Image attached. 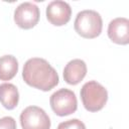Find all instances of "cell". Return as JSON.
Wrapping results in <instances>:
<instances>
[{
	"label": "cell",
	"instance_id": "cell-1",
	"mask_svg": "<svg viewBox=\"0 0 129 129\" xmlns=\"http://www.w3.org/2000/svg\"><path fill=\"white\" fill-rule=\"evenodd\" d=\"M23 81L30 87L40 91H50L58 84V75L47 60L32 57L26 60L22 71Z\"/></svg>",
	"mask_w": 129,
	"mask_h": 129
},
{
	"label": "cell",
	"instance_id": "cell-2",
	"mask_svg": "<svg viewBox=\"0 0 129 129\" xmlns=\"http://www.w3.org/2000/svg\"><path fill=\"white\" fill-rule=\"evenodd\" d=\"M74 26L76 32L82 37L95 38L102 32L103 20L100 13L95 10L87 9L77 14Z\"/></svg>",
	"mask_w": 129,
	"mask_h": 129
},
{
	"label": "cell",
	"instance_id": "cell-3",
	"mask_svg": "<svg viewBox=\"0 0 129 129\" xmlns=\"http://www.w3.org/2000/svg\"><path fill=\"white\" fill-rule=\"evenodd\" d=\"M81 99L86 110L97 112L104 108L108 100V92L97 81H89L81 89Z\"/></svg>",
	"mask_w": 129,
	"mask_h": 129
},
{
	"label": "cell",
	"instance_id": "cell-4",
	"mask_svg": "<svg viewBox=\"0 0 129 129\" xmlns=\"http://www.w3.org/2000/svg\"><path fill=\"white\" fill-rule=\"evenodd\" d=\"M49 104L54 114L60 117L75 113L78 108L76 94L69 89H59L54 92L50 96Z\"/></svg>",
	"mask_w": 129,
	"mask_h": 129
},
{
	"label": "cell",
	"instance_id": "cell-5",
	"mask_svg": "<svg viewBox=\"0 0 129 129\" xmlns=\"http://www.w3.org/2000/svg\"><path fill=\"white\" fill-rule=\"evenodd\" d=\"M22 129H50V119L43 109L28 106L20 114Z\"/></svg>",
	"mask_w": 129,
	"mask_h": 129
},
{
	"label": "cell",
	"instance_id": "cell-6",
	"mask_svg": "<svg viewBox=\"0 0 129 129\" xmlns=\"http://www.w3.org/2000/svg\"><path fill=\"white\" fill-rule=\"evenodd\" d=\"M39 8L32 2H23L19 4L14 11V21L22 29L34 27L39 20Z\"/></svg>",
	"mask_w": 129,
	"mask_h": 129
},
{
	"label": "cell",
	"instance_id": "cell-7",
	"mask_svg": "<svg viewBox=\"0 0 129 129\" xmlns=\"http://www.w3.org/2000/svg\"><path fill=\"white\" fill-rule=\"evenodd\" d=\"M71 16L72 8L64 1H51L46 6V18L52 25L62 26L70 21Z\"/></svg>",
	"mask_w": 129,
	"mask_h": 129
},
{
	"label": "cell",
	"instance_id": "cell-8",
	"mask_svg": "<svg viewBox=\"0 0 129 129\" xmlns=\"http://www.w3.org/2000/svg\"><path fill=\"white\" fill-rule=\"evenodd\" d=\"M108 36L117 44L129 43V20L125 17H117L108 25Z\"/></svg>",
	"mask_w": 129,
	"mask_h": 129
},
{
	"label": "cell",
	"instance_id": "cell-9",
	"mask_svg": "<svg viewBox=\"0 0 129 129\" xmlns=\"http://www.w3.org/2000/svg\"><path fill=\"white\" fill-rule=\"evenodd\" d=\"M87 75V64L83 59L70 60L63 69V79L70 85H77Z\"/></svg>",
	"mask_w": 129,
	"mask_h": 129
},
{
	"label": "cell",
	"instance_id": "cell-10",
	"mask_svg": "<svg viewBox=\"0 0 129 129\" xmlns=\"http://www.w3.org/2000/svg\"><path fill=\"white\" fill-rule=\"evenodd\" d=\"M19 101V93L13 84L3 83L0 85V103L7 110H13Z\"/></svg>",
	"mask_w": 129,
	"mask_h": 129
},
{
	"label": "cell",
	"instance_id": "cell-11",
	"mask_svg": "<svg viewBox=\"0 0 129 129\" xmlns=\"http://www.w3.org/2000/svg\"><path fill=\"white\" fill-rule=\"evenodd\" d=\"M18 72V61L15 56L6 54L0 56V81H10Z\"/></svg>",
	"mask_w": 129,
	"mask_h": 129
},
{
	"label": "cell",
	"instance_id": "cell-12",
	"mask_svg": "<svg viewBox=\"0 0 129 129\" xmlns=\"http://www.w3.org/2000/svg\"><path fill=\"white\" fill-rule=\"evenodd\" d=\"M56 129H86V126L79 119H71L59 123Z\"/></svg>",
	"mask_w": 129,
	"mask_h": 129
},
{
	"label": "cell",
	"instance_id": "cell-13",
	"mask_svg": "<svg viewBox=\"0 0 129 129\" xmlns=\"http://www.w3.org/2000/svg\"><path fill=\"white\" fill-rule=\"evenodd\" d=\"M0 129H16V121L10 116H5L0 119Z\"/></svg>",
	"mask_w": 129,
	"mask_h": 129
}]
</instances>
